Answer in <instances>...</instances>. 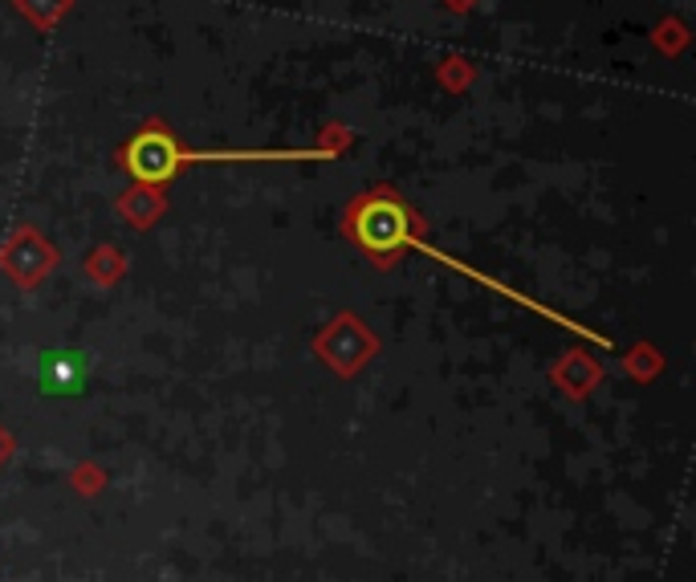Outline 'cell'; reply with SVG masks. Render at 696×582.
<instances>
[{"mask_svg":"<svg viewBox=\"0 0 696 582\" xmlns=\"http://www.w3.org/2000/svg\"><path fill=\"white\" fill-rule=\"evenodd\" d=\"M330 152H184L159 123L135 135L123 152V167L139 184H164L188 164H261V159H326Z\"/></svg>","mask_w":696,"mask_h":582,"instance_id":"1","label":"cell"},{"mask_svg":"<svg viewBox=\"0 0 696 582\" xmlns=\"http://www.w3.org/2000/svg\"><path fill=\"white\" fill-rule=\"evenodd\" d=\"M351 232L363 249L380 257H392L395 249L412 245V220L407 208L392 200V191H375V200H363L351 216Z\"/></svg>","mask_w":696,"mask_h":582,"instance_id":"2","label":"cell"},{"mask_svg":"<svg viewBox=\"0 0 696 582\" xmlns=\"http://www.w3.org/2000/svg\"><path fill=\"white\" fill-rule=\"evenodd\" d=\"M90 383V358L82 351H45L38 363V387L45 395H82Z\"/></svg>","mask_w":696,"mask_h":582,"instance_id":"3","label":"cell"}]
</instances>
